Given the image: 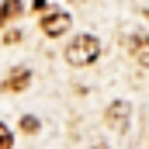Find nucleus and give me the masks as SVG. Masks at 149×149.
<instances>
[{"label": "nucleus", "instance_id": "f257e3e1", "mask_svg": "<svg viewBox=\"0 0 149 149\" xmlns=\"http://www.w3.org/2000/svg\"><path fill=\"white\" fill-rule=\"evenodd\" d=\"M101 56V42L94 35H80L70 42V49H66V59H70V66H90L94 59Z\"/></svg>", "mask_w": 149, "mask_h": 149}, {"label": "nucleus", "instance_id": "f03ea898", "mask_svg": "<svg viewBox=\"0 0 149 149\" xmlns=\"http://www.w3.org/2000/svg\"><path fill=\"white\" fill-rule=\"evenodd\" d=\"M42 31L52 35V38L66 35V31H70V14H66V10H49V14L42 17Z\"/></svg>", "mask_w": 149, "mask_h": 149}, {"label": "nucleus", "instance_id": "7ed1b4c3", "mask_svg": "<svg viewBox=\"0 0 149 149\" xmlns=\"http://www.w3.org/2000/svg\"><path fill=\"white\" fill-rule=\"evenodd\" d=\"M28 83H31V73H28V70H17V73H10L3 80V94H17V90H24Z\"/></svg>", "mask_w": 149, "mask_h": 149}, {"label": "nucleus", "instance_id": "20e7f679", "mask_svg": "<svg viewBox=\"0 0 149 149\" xmlns=\"http://www.w3.org/2000/svg\"><path fill=\"white\" fill-rule=\"evenodd\" d=\"M132 56H135V63H139L142 70H149V35H135V42H132Z\"/></svg>", "mask_w": 149, "mask_h": 149}, {"label": "nucleus", "instance_id": "39448f33", "mask_svg": "<svg viewBox=\"0 0 149 149\" xmlns=\"http://www.w3.org/2000/svg\"><path fill=\"white\" fill-rule=\"evenodd\" d=\"M125 118H128V104H125V101H118V104L108 108V121H111V128L121 132V128H125Z\"/></svg>", "mask_w": 149, "mask_h": 149}, {"label": "nucleus", "instance_id": "423d86ee", "mask_svg": "<svg viewBox=\"0 0 149 149\" xmlns=\"http://www.w3.org/2000/svg\"><path fill=\"white\" fill-rule=\"evenodd\" d=\"M17 14H21V0H3V7H0V24L14 21Z\"/></svg>", "mask_w": 149, "mask_h": 149}, {"label": "nucleus", "instance_id": "0eeeda50", "mask_svg": "<svg viewBox=\"0 0 149 149\" xmlns=\"http://www.w3.org/2000/svg\"><path fill=\"white\" fill-rule=\"evenodd\" d=\"M0 149H10V132H7L3 121H0Z\"/></svg>", "mask_w": 149, "mask_h": 149}, {"label": "nucleus", "instance_id": "6e6552de", "mask_svg": "<svg viewBox=\"0 0 149 149\" xmlns=\"http://www.w3.org/2000/svg\"><path fill=\"white\" fill-rule=\"evenodd\" d=\"M21 128H24V132H38V118H24Z\"/></svg>", "mask_w": 149, "mask_h": 149}, {"label": "nucleus", "instance_id": "1a4fd4ad", "mask_svg": "<svg viewBox=\"0 0 149 149\" xmlns=\"http://www.w3.org/2000/svg\"><path fill=\"white\" fill-rule=\"evenodd\" d=\"M42 7H45V0H35V10H42Z\"/></svg>", "mask_w": 149, "mask_h": 149}]
</instances>
